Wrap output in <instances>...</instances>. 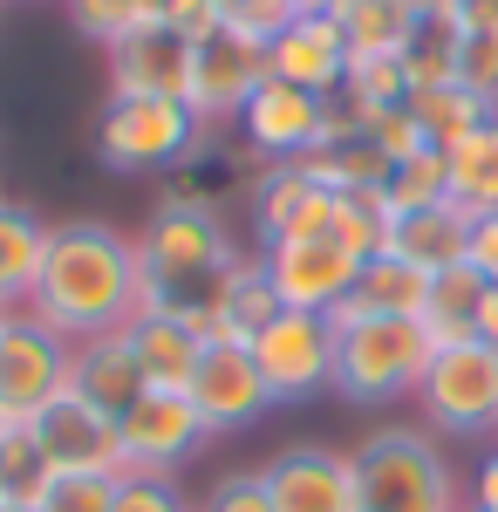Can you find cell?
<instances>
[{
    "mask_svg": "<svg viewBox=\"0 0 498 512\" xmlns=\"http://www.w3.org/2000/svg\"><path fill=\"white\" fill-rule=\"evenodd\" d=\"M137 308H144V267L130 233H116L110 219H69L48 233V260L28 301L35 321H48L69 342H96L130 328Z\"/></svg>",
    "mask_w": 498,
    "mask_h": 512,
    "instance_id": "1",
    "label": "cell"
},
{
    "mask_svg": "<svg viewBox=\"0 0 498 512\" xmlns=\"http://www.w3.org/2000/svg\"><path fill=\"white\" fill-rule=\"evenodd\" d=\"M232 260H239V246H232V233H226L219 212H198V205H157L151 226L137 233L144 308L192 321L198 342H212V308H219V287H226Z\"/></svg>",
    "mask_w": 498,
    "mask_h": 512,
    "instance_id": "2",
    "label": "cell"
},
{
    "mask_svg": "<svg viewBox=\"0 0 498 512\" xmlns=\"http://www.w3.org/2000/svg\"><path fill=\"white\" fill-rule=\"evenodd\" d=\"M348 458H355V499H362V512H464L451 458L417 424H383V431L362 437Z\"/></svg>",
    "mask_w": 498,
    "mask_h": 512,
    "instance_id": "3",
    "label": "cell"
},
{
    "mask_svg": "<svg viewBox=\"0 0 498 512\" xmlns=\"http://www.w3.org/2000/svg\"><path fill=\"white\" fill-rule=\"evenodd\" d=\"M430 328L403 315H355L335 321V396L342 403H396V396H417L423 369H430Z\"/></svg>",
    "mask_w": 498,
    "mask_h": 512,
    "instance_id": "4",
    "label": "cell"
},
{
    "mask_svg": "<svg viewBox=\"0 0 498 512\" xmlns=\"http://www.w3.org/2000/svg\"><path fill=\"white\" fill-rule=\"evenodd\" d=\"M355 137V117H348L342 96H307L294 82H273L239 110V144L253 151L260 164H301L328 144Z\"/></svg>",
    "mask_w": 498,
    "mask_h": 512,
    "instance_id": "5",
    "label": "cell"
},
{
    "mask_svg": "<svg viewBox=\"0 0 498 512\" xmlns=\"http://www.w3.org/2000/svg\"><path fill=\"white\" fill-rule=\"evenodd\" d=\"M205 144V123L192 103L171 96H110L96 117V151L110 171H178Z\"/></svg>",
    "mask_w": 498,
    "mask_h": 512,
    "instance_id": "6",
    "label": "cell"
},
{
    "mask_svg": "<svg viewBox=\"0 0 498 512\" xmlns=\"http://www.w3.org/2000/svg\"><path fill=\"white\" fill-rule=\"evenodd\" d=\"M69 355L76 342L35 321L28 308L0 321V431L35 424L55 396H69Z\"/></svg>",
    "mask_w": 498,
    "mask_h": 512,
    "instance_id": "7",
    "label": "cell"
},
{
    "mask_svg": "<svg viewBox=\"0 0 498 512\" xmlns=\"http://www.w3.org/2000/svg\"><path fill=\"white\" fill-rule=\"evenodd\" d=\"M417 403L430 417V431L451 437H485L498 431V349L492 342H451L430 355L417 383Z\"/></svg>",
    "mask_w": 498,
    "mask_h": 512,
    "instance_id": "8",
    "label": "cell"
},
{
    "mask_svg": "<svg viewBox=\"0 0 498 512\" xmlns=\"http://www.w3.org/2000/svg\"><path fill=\"white\" fill-rule=\"evenodd\" d=\"M253 362H260V376H267L273 403H307V396L335 390V321L280 308V315L267 321V335L253 342Z\"/></svg>",
    "mask_w": 498,
    "mask_h": 512,
    "instance_id": "9",
    "label": "cell"
},
{
    "mask_svg": "<svg viewBox=\"0 0 498 512\" xmlns=\"http://www.w3.org/2000/svg\"><path fill=\"white\" fill-rule=\"evenodd\" d=\"M273 62H267V41L253 35H232V28H212L205 41H192V117L212 130V123H239V110L267 89Z\"/></svg>",
    "mask_w": 498,
    "mask_h": 512,
    "instance_id": "10",
    "label": "cell"
},
{
    "mask_svg": "<svg viewBox=\"0 0 498 512\" xmlns=\"http://www.w3.org/2000/svg\"><path fill=\"white\" fill-rule=\"evenodd\" d=\"M260 260L280 308H301V315H335L362 280V260L342 239H280V246H260Z\"/></svg>",
    "mask_w": 498,
    "mask_h": 512,
    "instance_id": "11",
    "label": "cell"
},
{
    "mask_svg": "<svg viewBox=\"0 0 498 512\" xmlns=\"http://www.w3.org/2000/svg\"><path fill=\"white\" fill-rule=\"evenodd\" d=\"M185 396H192L205 437L246 431V424H260V417H267V403H273L267 376H260V362H253V349H239V342H205V355H198Z\"/></svg>",
    "mask_w": 498,
    "mask_h": 512,
    "instance_id": "12",
    "label": "cell"
},
{
    "mask_svg": "<svg viewBox=\"0 0 498 512\" xmlns=\"http://www.w3.org/2000/svg\"><path fill=\"white\" fill-rule=\"evenodd\" d=\"M35 437L41 451H48V465L62 478H123V431H116V417H103L96 403H82V396H55L48 410L35 417Z\"/></svg>",
    "mask_w": 498,
    "mask_h": 512,
    "instance_id": "13",
    "label": "cell"
},
{
    "mask_svg": "<svg viewBox=\"0 0 498 512\" xmlns=\"http://www.w3.org/2000/svg\"><path fill=\"white\" fill-rule=\"evenodd\" d=\"M116 431H123V465L130 472H171V478L205 444V424H198L185 390H144L116 417Z\"/></svg>",
    "mask_w": 498,
    "mask_h": 512,
    "instance_id": "14",
    "label": "cell"
},
{
    "mask_svg": "<svg viewBox=\"0 0 498 512\" xmlns=\"http://www.w3.org/2000/svg\"><path fill=\"white\" fill-rule=\"evenodd\" d=\"M335 205L342 192H328L307 164H267L253 178V226H260V246H280V239H328L335 233Z\"/></svg>",
    "mask_w": 498,
    "mask_h": 512,
    "instance_id": "15",
    "label": "cell"
},
{
    "mask_svg": "<svg viewBox=\"0 0 498 512\" xmlns=\"http://www.w3.org/2000/svg\"><path fill=\"white\" fill-rule=\"evenodd\" d=\"M273 512H362L355 499V458L328 451V444H287L267 458Z\"/></svg>",
    "mask_w": 498,
    "mask_h": 512,
    "instance_id": "16",
    "label": "cell"
},
{
    "mask_svg": "<svg viewBox=\"0 0 498 512\" xmlns=\"http://www.w3.org/2000/svg\"><path fill=\"white\" fill-rule=\"evenodd\" d=\"M273 82H294L307 96H342L348 82V35L335 14H294L280 35L267 41Z\"/></svg>",
    "mask_w": 498,
    "mask_h": 512,
    "instance_id": "17",
    "label": "cell"
},
{
    "mask_svg": "<svg viewBox=\"0 0 498 512\" xmlns=\"http://www.w3.org/2000/svg\"><path fill=\"white\" fill-rule=\"evenodd\" d=\"M103 55H110V96H171V103L192 96V41L164 21L123 35Z\"/></svg>",
    "mask_w": 498,
    "mask_h": 512,
    "instance_id": "18",
    "label": "cell"
},
{
    "mask_svg": "<svg viewBox=\"0 0 498 512\" xmlns=\"http://www.w3.org/2000/svg\"><path fill=\"white\" fill-rule=\"evenodd\" d=\"M144 390H151V383H144L137 355L123 342V328H116V335H96V342H76V355H69V396L96 403L103 417H123Z\"/></svg>",
    "mask_w": 498,
    "mask_h": 512,
    "instance_id": "19",
    "label": "cell"
},
{
    "mask_svg": "<svg viewBox=\"0 0 498 512\" xmlns=\"http://www.w3.org/2000/svg\"><path fill=\"white\" fill-rule=\"evenodd\" d=\"M464 246H471V212L444 198V205H423V212H396L383 253L410 260L423 274H444V267H464Z\"/></svg>",
    "mask_w": 498,
    "mask_h": 512,
    "instance_id": "20",
    "label": "cell"
},
{
    "mask_svg": "<svg viewBox=\"0 0 498 512\" xmlns=\"http://www.w3.org/2000/svg\"><path fill=\"white\" fill-rule=\"evenodd\" d=\"M123 342H130V355H137V369H144L151 390H185L198 355H205V342L192 335V321L157 315V308H137V321L123 328Z\"/></svg>",
    "mask_w": 498,
    "mask_h": 512,
    "instance_id": "21",
    "label": "cell"
},
{
    "mask_svg": "<svg viewBox=\"0 0 498 512\" xmlns=\"http://www.w3.org/2000/svg\"><path fill=\"white\" fill-rule=\"evenodd\" d=\"M273 315H280V294H273V280H267V260L260 253H239L226 287H219V308H212V342L253 349Z\"/></svg>",
    "mask_w": 498,
    "mask_h": 512,
    "instance_id": "22",
    "label": "cell"
},
{
    "mask_svg": "<svg viewBox=\"0 0 498 512\" xmlns=\"http://www.w3.org/2000/svg\"><path fill=\"white\" fill-rule=\"evenodd\" d=\"M48 233L28 205L0 198V315H21L35 301V280H41V260H48Z\"/></svg>",
    "mask_w": 498,
    "mask_h": 512,
    "instance_id": "23",
    "label": "cell"
},
{
    "mask_svg": "<svg viewBox=\"0 0 498 512\" xmlns=\"http://www.w3.org/2000/svg\"><path fill=\"white\" fill-rule=\"evenodd\" d=\"M423 301H430V274L410 267V260H396V253H376V260L362 267V280H355V294H348L328 321H355V315H403V321H417Z\"/></svg>",
    "mask_w": 498,
    "mask_h": 512,
    "instance_id": "24",
    "label": "cell"
},
{
    "mask_svg": "<svg viewBox=\"0 0 498 512\" xmlns=\"http://www.w3.org/2000/svg\"><path fill=\"white\" fill-rule=\"evenodd\" d=\"M444 185H451V205H464L471 219L498 212V117L444 151Z\"/></svg>",
    "mask_w": 498,
    "mask_h": 512,
    "instance_id": "25",
    "label": "cell"
},
{
    "mask_svg": "<svg viewBox=\"0 0 498 512\" xmlns=\"http://www.w3.org/2000/svg\"><path fill=\"white\" fill-rule=\"evenodd\" d=\"M478 308H485V274L444 267V274H430V301H423L417 321L430 328L437 349H451V342H478Z\"/></svg>",
    "mask_w": 498,
    "mask_h": 512,
    "instance_id": "26",
    "label": "cell"
},
{
    "mask_svg": "<svg viewBox=\"0 0 498 512\" xmlns=\"http://www.w3.org/2000/svg\"><path fill=\"white\" fill-rule=\"evenodd\" d=\"M55 478H62V472L48 465L35 424L0 431V512H41V499H48Z\"/></svg>",
    "mask_w": 498,
    "mask_h": 512,
    "instance_id": "27",
    "label": "cell"
},
{
    "mask_svg": "<svg viewBox=\"0 0 498 512\" xmlns=\"http://www.w3.org/2000/svg\"><path fill=\"white\" fill-rule=\"evenodd\" d=\"M410 117L423 123V137H430L437 151H451L458 137H471L478 123H492L498 110L485 96H471L464 82H437V89H417V96H410Z\"/></svg>",
    "mask_w": 498,
    "mask_h": 512,
    "instance_id": "28",
    "label": "cell"
},
{
    "mask_svg": "<svg viewBox=\"0 0 498 512\" xmlns=\"http://www.w3.org/2000/svg\"><path fill=\"white\" fill-rule=\"evenodd\" d=\"M335 21L348 35V55H403L423 14H410L403 0H348Z\"/></svg>",
    "mask_w": 498,
    "mask_h": 512,
    "instance_id": "29",
    "label": "cell"
},
{
    "mask_svg": "<svg viewBox=\"0 0 498 512\" xmlns=\"http://www.w3.org/2000/svg\"><path fill=\"white\" fill-rule=\"evenodd\" d=\"M458 55H464V21L458 14H430V21H417V35H410V48H403L410 96H417V89H437V82H458Z\"/></svg>",
    "mask_w": 498,
    "mask_h": 512,
    "instance_id": "30",
    "label": "cell"
},
{
    "mask_svg": "<svg viewBox=\"0 0 498 512\" xmlns=\"http://www.w3.org/2000/svg\"><path fill=\"white\" fill-rule=\"evenodd\" d=\"M328 192H383L389 164L376 158V144L355 130V137H342V144H328V151H314V158H301Z\"/></svg>",
    "mask_w": 498,
    "mask_h": 512,
    "instance_id": "31",
    "label": "cell"
},
{
    "mask_svg": "<svg viewBox=\"0 0 498 512\" xmlns=\"http://www.w3.org/2000/svg\"><path fill=\"white\" fill-rule=\"evenodd\" d=\"M342 103L355 110V117H369V110H396V103H410V76H403V55H348Z\"/></svg>",
    "mask_w": 498,
    "mask_h": 512,
    "instance_id": "32",
    "label": "cell"
},
{
    "mask_svg": "<svg viewBox=\"0 0 498 512\" xmlns=\"http://www.w3.org/2000/svg\"><path fill=\"white\" fill-rule=\"evenodd\" d=\"M69 21H76V35L116 48L123 35H137V28H157L164 21V0H69Z\"/></svg>",
    "mask_w": 498,
    "mask_h": 512,
    "instance_id": "33",
    "label": "cell"
},
{
    "mask_svg": "<svg viewBox=\"0 0 498 512\" xmlns=\"http://www.w3.org/2000/svg\"><path fill=\"white\" fill-rule=\"evenodd\" d=\"M444 198H451V185H444V151H417V158L389 164V178H383L389 219L396 212H423V205H444Z\"/></svg>",
    "mask_w": 498,
    "mask_h": 512,
    "instance_id": "34",
    "label": "cell"
},
{
    "mask_svg": "<svg viewBox=\"0 0 498 512\" xmlns=\"http://www.w3.org/2000/svg\"><path fill=\"white\" fill-rule=\"evenodd\" d=\"M328 239H342L348 253L369 267V260L389 246V205H383V192H342V205H335V233H328Z\"/></svg>",
    "mask_w": 498,
    "mask_h": 512,
    "instance_id": "35",
    "label": "cell"
},
{
    "mask_svg": "<svg viewBox=\"0 0 498 512\" xmlns=\"http://www.w3.org/2000/svg\"><path fill=\"white\" fill-rule=\"evenodd\" d=\"M355 117V110H348ZM355 130L376 144V158L383 164H403V158H417V151H437L430 137H423V123L410 117V103H396V110H369V117H355Z\"/></svg>",
    "mask_w": 498,
    "mask_h": 512,
    "instance_id": "36",
    "label": "cell"
},
{
    "mask_svg": "<svg viewBox=\"0 0 498 512\" xmlns=\"http://www.w3.org/2000/svg\"><path fill=\"white\" fill-rule=\"evenodd\" d=\"M116 512H198L171 472H123L116 478Z\"/></svg>",
    "mask_w": 498,
    "mask_h": 512,
    "instance_id": "37",
    "label": "cell"
},
{
    "mask_svg": "<svg viewBox=\"0 0 498 512\" xmlns=\"http://www.w3.org/2000/svg\"><path fill=\"white\" fill-rule=\"evenodd\" d=\"M198 512H273V485H267V465H253V472H226Z\"/></svg>",
    "mask_w": 498,
    "mask_h": 512,
    "instance_id": "38",
    "label": "cell"
},
{
    "mask_svg": "<svg viewBox=\"0 0 498 512\" xmlns=\"http://www.w3.org/2000/svg\"><path fill=\"white\" fill-rule=\"evenodd\" d=\"M294 14H301L294 0H219V28L253 35V41H273L287 21H294Z\"/></svg>",
    "mask_w": 498,
    "mask_h": 512,
    "instance_id": "39",
    "label": "cell"
},
{
    "mask_svg": "<svg viewBox=\"0 0 498 512\" xmlns=\"http://www.w3.org/2000/svg\"><path fill=\"white\" fill-rule=\"evenodd\" d=\"M41 512H116V478H55Z\"/></svg>",
    "mask_w": 498,
    "mask_h": 512,
    "instance_id": "40",
    "label": "cell"
},
{
    "mask_svg": "<svg viewBox=\"0 0 498 512\" xmlns=\"http://www.w3.org/2000/svg\"><path fill=\"white\" fill-rule=\"evenodd\" d=\"M458 82L471 89V96H485V103L498 110V35H464Z\"/></svg>",
    "mask_w": 498,
    "mask_h": 512,
    "instance_id": "41",
    "label": "cell"
},
{
    "mask_svg": "<svg viewBox=\"0 0 498 512\" xmlns=\"http://www.w3.org/2000/svg\"><path fill=\"white\" fill-rule=\"evenodd\" d=\"M464 267H478L485 280H498V212L471 219V246H464Z\"/></svg>",
    "mask_w": 498,
    "mask_h": 512,
    "instance_id": "42",
    "label": "cell"
},
{
    "mask_svg": "<svg viewBox=\"0 0 498 512\" xmlns=\"http://www.w3.org/2000/svg\"><path fill=\"white\" fill-rule=\"evenodd\" d=\"M464 512H498V451H485V465L471 478V506Z\"/></svg>",
    "mask_w": 498,
    "mask_h": 512,
    "instance_id": "43",
    "label": "cell"
},
{
    "mask_svg": "<svg viewBox=\"0 0 498 512\" xmlns=\"http://www.w3.org/2000/svg\"><path fill=\"white\" fill-rule=\"evenodd\" d=\"M451 14L464 21V35H498V0H458Z\"/></svg>",
    "mask_w": 498,
    "mask_h": 512,
    "instance_id": "44",
    "label": "cell"
},
{
    "mask_svg": "<svg viewBox=\"0 0 498 512\" xmlns=\"http://www.w3.org/2000/svg\"><path fill=\"white\" fill-rule=\"evenodd\" d=\"M478 342L498 349V280H485V308H478Z\"/></svg>",
    "mask_w": 498,
    "mask_h": 512,
    "instance_id": "45",
    "label": "cell"
},
{
    "mask_svg": "<svg viewBox=\"0 0 498 512\" xmlns=\"http://www.w3.org/2000/svg\"><path fill=\"white\" fill-rule=\"evenodd\" d=\"M403 7H410V14H423V21H430V14H451V7H458V0H403Z\"/></svg>",
    "mask_w": 498,
    "mask_h": 512,
    "instance_id": "46",
    "label": "cell"
},
{
    "mask_svg": "<svg viewBox=\"0 0 498 512\" xmlns=\"http://www.w3.org/2000/svg\"><path fill=\"white\" fill-rule=\"evenodd\" d=\"M294 7H301V14H342L348 0H294Z\"/></svg>",
    "mask_w": 498,
    "mask_h": 512,
    "instance_id": "47",
    "label": "cell"
},
{
    "mask_svg": "<svg viewBox=\"0 0 498 512\" xmlns=\"http://www.w3.org/2000/svg\"><path fill=\"white\" fill-rule=\"evenodd\" d=\"M0 321H7V315H0Z\"/></svg>",
    "mask_w": 498,
    "mask_h": 512,
    "instance_id": "48",
    "label": "cell"
}]
</instances>
